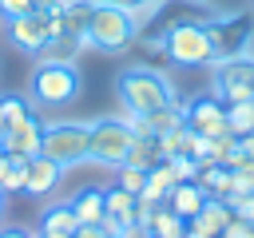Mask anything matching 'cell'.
<instances>
[{"instance_id": "cell-1", "label": "cell", "mask_w": 254, "mask_h": 238, "mask_svg": "<svg viewBox=\"0 0 254 238\" xmlns=\"http://www.w3.org/2000/svg\"><path fill=\"white\" fill-rule=\"evenodd\" d=\"M115 95H119L123 115H151L175 99V87L155 67H123L115 79Z\"/></svg>"}, {"instance_id": "cell-2", "label": "cell", "mask_w": 254, "mask_h": 238, "mask_svg": "<svg viewBox=\"0 0 254 238\" xmlns=\"http://www.w3.org/2000/svg\"><path fill=\"white\" fill-rule=\"evenodd\" d=\"M87 48L95 52H107V56H119L127 52L135 40H139V20L123 8H111V4H95L91 8V24H87Z\"/></svg>"}, {"instance_id": "cell-3", "label": "cell", "mask_w": 254, "mask_h": 238, "mask_svg": "<svg viewBox=\"0 0 254 238\" xmlns=\"http://www.w3.org/2000/svg\"><path fill=\"white\" fill-rule=\"evenodd\" d=\"M163 52L179 67H206L214 63V44L206 32V20H179L163 32Z\"/></svg>"}, {"instance_id": "cell-4", "label": "cell", "mask_w": 254, "mask_h": 238, "mask_svg": "<svg viewBox=\"0 0 254 238\" xmlns=\"http://www.w3.org/2000/svg\"><path fill=\"white\" fill-rule=\"evenodd\" d=\"M87 143H91V123H75V119H60V123H44V143L40 155L56 159L64 171L87 163Z\"/></svg>"}, {"instance_id": "cell-5", "label": "cell", "mask_w": 254, "mask_h": 238, "mask_svg": "<svg viewBox=\"0 0 254 238\" xmlns=\"http://www.w3.org/2000/svg\"><path fill=\"white\" fill-rule=\"evenodd\" d=\"M79 87H83V75H79L75 63L36 60V71H32V95H36V103H44V107H64V103L79 99Z\"/></svg>"}, {"instance_id": "cell-6", "label": "cell", "mask_w": 254, "mask_h": 238, "mask_svg": "<svg viewBox=\"0 0 254 238\" xmlns=\"http://www.w3.org/2000/svg\"><path fill=\"white\" fill-rule=\"evenodd\" d=\"M131 123L123 115H107V119H95L91 123V143H87V163L95 167H123L127 163V151H131Z\"/></svg>"}, {"instance_id": "cell-7", "label": "cell", "mask_w": 254, "mask_h": 238, "mask_svg": "<svg viewBox=\"0 0 254 238\" xmlns=\"http://www.w3.org/2000/svg\"><path fill=\"white\" fill-rule=\"evenodd\" d=\"M214 95L222 103H246L254 99V56H230L214 60Z\"/></svg>"}, {"instance_id": "cell-8", "label": "cell", "mask_w": 254, "mask_h": 238, "mask_svg": "<svg viewBox=\"0 0 254 238\" xmlns=\"http://www.w3.org/2000/svg\"><path fill=\"white\" fill-rule=\"evenodd\" d=\"M206 32H210V44H214V60H230V56H242L246 52L250 32H254V20L246 12L214 16V20H206Z\"/></svg>"}, {"instance_id": "cell-9", "label": "cell", "mask_w": 254, "mask_h": 238, "mask_svg": "<svg viewBox=\"0 0 254 238\" xmlns=\"http://www.w3.org/2000/svg\"><path fill=\"white\" fill-rule=\"evenodd\" d=\"M4 24H8V44H12L16 52H24V56H40V48L52 40L48 16H44L40 8H32V12H24V16H12V20H4Z\"/></svg>"}, {"instance_id": "cell-10", "label": "cell", "mask_w": 254, "mask_h": 238, "mask_svg": "<svg viewBox=\"0 0 254 238\" xmlns=\"http://www.w3.org/2000/svg\"><path fill=\"white\" fill-rule=\"evenodd\" d=\"M187 107V127H194L202 139H218V135H226L230 127H226V103L210 91V95H198V99H190V103H183ZM234 135V131H230Z\"/></svg>"}, {"instance_id": "cell-11", "label": "cell", "mask_w": 254, "mask_h": 238, "mask_svg": "<svg viewBox=\"0 0 254 238\" xmlns=\"http://www.w3.org/2000/svg\"><path fill=\"white\" fill-rule=\"evenodd\" d=\"M40 143H44V123H40V115L32 111L24 123H16V127L4 131L0 151H8V155H16V159H32V155H40Z\"/></svg>"}, {"instance_id": "cell-12", "label": "cell", "mask_w": 254, "mask_h": 238, "mask_svg": "<svg viewBox=\"0 0 254 238\" xmlns=\"http://www.w3.org/2000/svg\"><path fill=\"white\" fill-rule=\"evenodd\" d=\"M60 178H64V167H60L56 159H48V155H32V159H28V175H24V194H32V198H48V194L60 186Z\"/></svg>"}, {"instance_id": "cell-13", "label": "cell", "mask_w": 254, "mask_h": 238, "mask_svg": "<svg viewBox=\"0 0 254 238\" xmlns=\"http://www.w3.org/2000/svg\"><path fill=\"white\" fill-rule=\"evenodd\" d=\"M230 218H234V206H230L226 198H206V206H202L187 226H190L194 234H202V238H218Z\"/></svg>"}, {"instance_id": "cell-14", "label": "cell", "mask_w": 254, "mask_h": 238, "mask_svg": "<svg viewBox=\"0 0 254 238\" xmlns=\"http://www.w3.org/2000/svg\"><path fill=\"white\" fill-rule=\"evenodd\" d=\"M206 198H210V194H206L198 182H175V186H171V194H167L163 202H167L179 218H187V222H190V218L206 206Z\"/></svg>"}, {"instance_id": "cell-15", "label": "cell", "mask_w": 254, "mask_h": 238, "mask_svg": "<svg viewBox=\"0 0 254 238\" xmlns=\"http://www.w3.org/2000/svg\"><path fill=\"white\" fill-rule=\"evenodd\" d=\"M91 8L95 0H64L60 4V24H64V36H87V24H91Z\"/></svg>"}, {"instance_id": "cell-16", "label": "cell", "mask_w": 254, "mask_h": 238, "mask_svg": "<svg viewBox=\"0 0 254 238\" xmlns=\"http://www.w3.org/2000/svg\"><path fill=\"white\" fill-rule=\"evenodd\" d=\"M83 48H87V40H79V36H52V40L40 48L36 60H48V63H75Z\"/></svg>"}, {"instance_id": "cell-17", "label": "cell", "mask_w": 254, "mask_h": 238, "mask_svg": "<svg viewBox=\"0 0 254 238\" xmlns=\"http://www.w3.org/2000/svg\"><path fill=\"white\" fill-rule=\"evenodd\" d=\"M71 210L79 218V226H95L107 210H103V186H83L75 198H71Z\"/></svg>"}, {"instance_id": "cell-18", "label": "cell", "mask_w": 254, "mask_h": 238, "mask_svg": "<svg viewBox=\"0 0 254 238\" xmlns=\"http://www.w3.org/2000/svg\"><path fill=\"white\" fill-rule=\"evenodd\" d=\"M75 230H79V218L71 202H56L40 214V234H75Z\"/></svg>"}, {"instance_id": "cell-19", "label": "cell", "mask_w": 254, "mask_h": 238, "mask_svg": "<svg viewBox=\"0 0 254 238\" xmlns=\"http://www.w3.org/2000/svg\"><path fill=\"white\" fill-rule=\"evenodd\" d=\"M127 163H131V167H143V171H151L155 163H163L159 135H135V139H131V151H127Z\"/></svg>"}, {"instance_id": "cell-20", "label": "cell", "mask_w": 254, "mask_h": 238, "mask_svg": "<svg viewBox=\"0 0 254 238\" xmlns=\"http://www.w3.org/2000/svg\"><path fill=\"white\" fill-rule=\"evenodd\" d=\"M135 198H139V194H131V190H123V186H103V210H107L111 218H119L123 226L135 222Z\"/></svg>"}, {"instance_id": "cell-21", "label": "cell", "mask_w": 254, "mask_h": 238, "mask_svg": "<svg viewBox=\"0 0 254 238\" xmlns=\"http://www.w3.org/2000/svg\"><path fill=\"white\" fill-rule=\"evenodd\" d=\"M175 182H179V178H175L171 163L163 159V163H155V167L147 171V182H143V190H139V194H147V198H159V202H163V198L171 194V186H175Z\"/></svg>"}, {"instance_id": "cell-22", "label": "cell", "mask_w": 254, "mask_h": 238, "mask_svg": "<svg viewBox=\"0 0 254 238\" xmlns=\"http://www.w3.org/2000/svg\"><path fill=\"white\" fill-rule=\"evenodd\" d=\"M187 234V218H179L167 202L155 210V218H151V238H183Z\"/></svg>"}, {"instance_id": "cell-23", "label": "cell", "mask_w": 254, "mask_h": 238, "mask_svg": "<svg viewBox=\"0 0 254 238\" xmlns=\"http://www.w3.org/2000/svg\"><path fill=\"white\" fill-rule=\"evenodd\" d=\"M28 115H32V103H28V99H20V95H0V123H4V131L16 127V123H24Z\"/></svg>"}, {"instance_id": "cell-24", "label": "cell", "mask_w": 254, "mask_h": 238, "mask_svg": "<svg viewBox=\"0 0 254 238\" xmlns=\"http://www.w3.org/2000/svg\"><path fill=\"white\" fill-rule=\"evenodd\" d=\"M226 127H230L234 135L254 131V99H246V103H226Z\"/></svg>"}, {"instance_id": "cell-25", "label": "cell", "mask_w": 254, "mask_h": 238, "mask_svg": "<svg viewBox=\"0 0 254 238\" xmlns=\"http://www.w3.org/2000/svg\"><path fill=\"white\" fill-rule=\"evenodd\" d=\"M143 182H147V171H143V167H131V163L115 167V186H123V190H131V194H139V190H143Z\"/></svg>"}, {"instance_id": "cell-26", "label": "cell", "mask_w": 254, "mask_h": 238, "mask_svg": "<svg viewBox=\"0 0 254 238\" xmlns=\"http://www.w3.org/2000/svg\"><path fill=\"white\" fill-rule=\"evenodd\" d=\"M95 4H111V8H123V12H131L135 20H143V16H151L155 8H163L167 0H95Z\"/></svg>"}, {"instance_id": "cell-27", "label": "cell", "mask_w": 254, "mask_h": 238, "mask_svg": "<svg viewBox=\"0 0 254 238\" xmlns=\"http://www.w3.org/2000/svg\"><path fill=\"white\" fill-rule=\"evenodd\" d=\"M167 163H171V171H175V178H179V182H194L198 163H194L190 155H175V159H167Z\"/></svg>"}, {"instance_id": "cell-28", "label": "cell", "mask_w": 254, "mask_h": 238, "mask_svg": "<svg viewBox=\"0 0 254 238\" xmlns=\"http://www.w3.org/2000/svg\"><path fill=\"white\" fill-rule=\"evenodd\" d=\"M24 12H32V0H0V16H4V20L24 16Z\"/></svg>"}, {"instance_id": "cell-29", "label": "cell", "mask_w": 254, "mask_h": 238, "mask_svg": "<svg viewBox=\"0 0 254 238\" xmlns=\"http://www.w3.org/2000/svg\"><path fill=\"white\" fill-rule=\"evenodd\" d=\"M246 234H250V222L238 218V214H234V218L226 222V230H222V238H246Z\"/></svg>"}, {"instance_id": "cell-30", "label": "cell", "mask_w": 254, "mask_h": 238, "mask_svg": "<svg viewBox=\"0 0 254 238\" xmlns=\"http://www.w3.org/2000/svg\"><path fill=\"white\" fill-rule=\"evenodd\" d=\"M71 238H111V234H103L99 226H79V230H75Z\"/></svg>"}, {"instance_id": "cell-31", "label": "cell", "mask_w": 254, "mask_h": 238, "mask_svg": "<svg viewBox=\"0 0 254 238\" xmlns=\"http://www.w3.org/2000/svg\"><path fill=\"white\" fill-rule=\"evenodd\" d=\"M0 238H32V234H28L24 226H4V230H0Z\"/></svg>"}, {"instance_id": "cell-32", "label": "cell", "mask_w": 254, "mask_h": 238, "mask_svg": "<svg viewBox=\"0 0 254 238\" xmlns=\"http://www.w3.org/2000/svg\"><path fill=\"white\" fill-rule=\"evenodd\" d=\"M238 147H242V151H246V155L254 159V131H246V135H238Z\"/></svg>"}, {"instance_id": "cell-33", "label": "cell", "mask_w": 254, "mask_h": 238, "mask_svg": "<svg viewBox=\"0 0 254 238\" xmlns=\"http://www.w3.org/2000/svg\"><path fill=\"white\" fill-rule=\"evenodd\" d=\"M64 0H32V8H40V12H48V8H60Z\"/></svg>"}, {"instance_id": "cell-34", "label": "cell", "mask_w": 254, "mask_h": 238, "mask_svg": "<svg viewBox=\"0 0 254 238\" xmlns=\"http://www.w3.org/2000/svg\"><path fill=\"white\" fill-rule=\"evenodd\" d=\"M4 206H8V194H4V190H0V214H4Z\"/></svg>"}, {"instance_id": "cell-35", "label": "cell", "mask_w": 254, "mask_h": 238, "mask_svg": "<svg viewBox=\"0 0 254 238\" xmlns=\"http://www.w3.org/2000/svg\"><path fill=\"white\" fill-rule=\"evenodd\" d=\"M40 238H71V234H40Z\"/></svg>"}, {"instance_id": "cell-36", "label": "cell", "mask_w": 254, "mask_h": 238, "mask_svg": "<svg viewBox=\"0 0 254 238\" xmlns=\"http://www.w3.org/2000/svg\"><path fill=\"white\" fill-rule=\"evenodd\" d=\"M183 238H202V234H194V230H190V226H187V234H183Z\"/></svg>"}, {"instance_id": "cell-37", "label": "cell", "mask_w": 254, "mask_h": 238, "mask_svg": "<svg viewBox=\"0 0 254 238\" xmlns=\"http://www.w3.org/2000/svg\"><path fill=\"white\" fill-rule=\"evenodd\" d=\"M0 139H4V123H0Z\"/></svg>"}]
</instances>
